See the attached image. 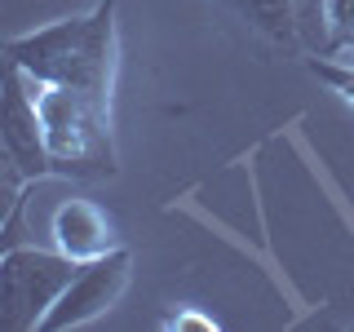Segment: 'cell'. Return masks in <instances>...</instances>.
<instances>
[{
    "label": "cell",
    "mask_w": 354,
    "mask_h": 332,
    "mask_svg": "<svg viewBox=\"0 0 354 332\" xmlns=\"http://www.w3.org/2000/svg\"><path fill=\"white\" fill-rule=\"evenodd\" d=\"M27 177L18 173V164L9 160V151L0 147V230L9 226V221H14V213L22 208V191H27Z\"/></svg>",
    "instance_id": "cell-10"
},
{
    "label": "cell",
    "mask_w": 354,
    "mask_h": 332,
    "mask_svg": "<svg viewBox=\"0 0 354 332\" xmlns=\"http://www.w3.org/2000/svg\"><path fill=\"white\" fill-rule=\"evenodd\" d=\"M310 71L319 75V80H328L332 89H337L346 102H354V62H332V58H310Z\"/></svg>",
    "instance_id": "cell-11"
},
{
    "label": "cell",
    "mask_w": 354,
    "mask_h": 332,
    "mask_svg": "<svg viewBox=\"0 0 354 332\" xmlns=\"http://www.w3.org/2000/svg\"><path fill=\"white\" fill-rule=\"evenodd\" d=\"M235 14L248 22V27H257L261 36H270L274 44H301L297 36V14H292V0H226Z\"/></svg>",
    "instance_id": "cell-7"
},
{
    "label": "cell",
    "mask_w": 354,
    "mask_h": 332,
    "mask_svg": "<svg viewBox=\"0 0 354 332\" xmlns=\"http://www.w3.org/2000/svg\"><path fill=\"white\" fill-rule=\"evenodd\" d=\"M164 328H217V319H208V315H173V319H164Z\"/></svg>",
    "instance_id": "cell-12"
},
{
    "label": "cell",
    "mask_w": 354,
    "mask_h": 332,
    "mask_svg": "<svg viewBox=\"0 0 354 332\" xmlns=\"http://www.w3.org/2000/svg\"><path fill=\"white\" fill-rule=\"evenodd\" d=\"M0 147L9 151V160L18 164V173L27 182L53 177V160L44 147V124L36 98H31V80L27 71L0 53Z\"/></svg>",
    "instance_id": "cell-4"
},
{
    "label": "cell",
    "mask_w": 354,
    "mask_h": 332,
    "mask_svg": "<svg viewBox=\"0 0 354 332\" xmlns=\"http://www.w3.org/2000/svg\"><path fill=\"white\" fill-rule=\"evenodd\" d=\"M328 0H292V14H297V36H301V49L315 53L328 49V14H324Z\"/></svg>",
    "instance_id": "cell-9"
},
{
    "label": "cell",
    "mask_w": 354,
    "mask_h": 332,
    "mask_svg": "<svg viewBox=\"0 0 354 332\" xmlns=\"http://www.w3.org/2000/svg\"><path fill=\"white\" fill-rule=\"evenodd\" d=\"M5 58H14L36 84H62L80 89L111 102V80H115V0H97L93 14L62 18L49 27L14 36L0 44Z\"/></svg>",
    "instance_id": "cell-1"
},
{
    "label": "cell",
    "mask_w": 354,
    "mask_h": 332,
    "mask_svg": "<svg viewBox=\"0 0 354 332\" xmlns=\"http://www.w3.org/2000/svg\"><path fill=\"white\" fill-rule=\"evenodd\" d=\"M328 49L315 58H350L354 53V0H328Z\"/></svg>",
    "instance_id": "cell-8"
},
{
    "label": "cell",
    "mask_w": 354,
    "mask_h": 332,
    "mask_svg": "<svg viewBox=\"0 0 354 332\" xmlns=\"http://www.w3.org/2000/svg\"><path fill=\"white\" fill-rule=\"evenodd\" d=\"M53 248L75 261H93V257H106L111 248H120V239H115L111 217L97 204L66 199V204L53 208Z\"/></svg>",
    "instance_id": "cell-6"
},
{
    "label": "cell",
    "mask_w": 354,
    "mask_h": 332,
    "mask_svg": "<svg viewBox=\"0 0 354 332\" xmlns=\"http://www.w3.org/2000/svg\"><path fill=\"white\" fill-rule=\"evenodd\" d=\"M133 275V252L129 248H111L106 257H93L80 266L71 284L62 288V297L53 302V310L44 315L40 332H66V328H84L97 315H106L120 302V293L129 288Z\"/></svg>",
    "instance_id": "cell-5"
},
{
    "label": "cell",
    "mask_w": 354,
    "mask_h": 332,
    "mask_svg": "<svg viewBox=\"0 0 354 332\" xmlns=\"http://www.w3.org/2000/svg\"><path fill=\"white\" fill-rule=\"evenodd\" d=\"M31 80V75H27ZM40 124H44V147L53 160V177H102L115 173V151H111V102L80 89L62 84H36L31 80Z\"/></svg>",
    "instance_id": "cell-2"
},
{
    "label": "cell",
    "mask_w": 354,
    "mask_h": 332,
    "mask_svg": "<svg viewBox=\"0 0 354 332\" xmlns=\"http://www.w3.org/2000/svg\"><path fill=\"white\" fill-rule=\"evenodd\" d=\"M80 266L84 261L36 243L0 248V332H40L44 315L80 275Z\"/></svg>",
    "instance_id": "cell-3"
}]
</instances>
